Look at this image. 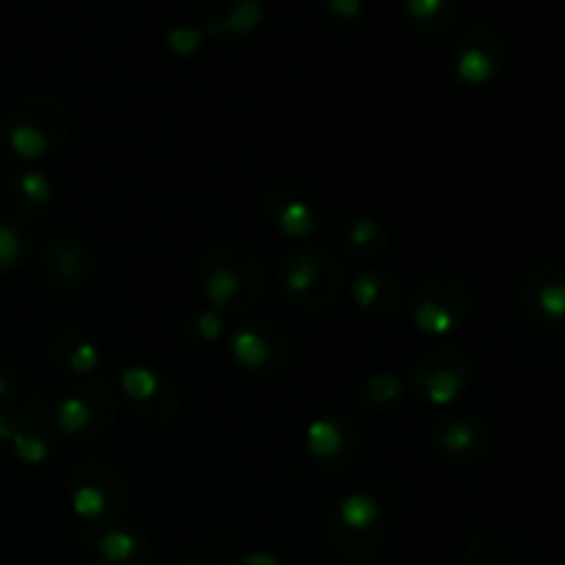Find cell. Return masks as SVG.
Instances as JSON below:
<instances>
[{
    "mask_svg": "<svg viewBox=\"0 0 565 565\" xmlns=\"http://www.w3.org/2000/svg\"><path fill=\"white\" fill-rule=\"evenodd\" d=\"M199 281L207 307L221 315L248 312L263 296V270L257 259L235 243L207 252L199 265Z\"/></svg>",
    "mask_w": 565,
    "mask_h": 565,
    "instance_id": "cell-1",
    "label": "cell"
},
{
    "mask_svg": "<svg viewBox=\"0 0 565 565\" xmlns=\"http://www.w3.org/2000/svg\"><path fill=\"white\" fill-rule=\"evenodd\" d=\"M279 285L301 309H331L345 290V274L323 243H298L281 257Z\"/></svg>",
    "mask_w": 565,
    "mask_h": 565,
    "instance_id": "cell-2",
    "label": "cell"
},
{
    "mask_svg": "<svg viewBox=\"0 0 565 565\" xmlns=\"http://www.w3.org/2000/svg\"><path fill=\"white\" fill-rule=\"evenodd\" d=\"M70 110L50 94H28L11 105L3 119L6 147L22 160L47 158L70 138Z\"/></svg>",
    "mask_w": 565,
    "mask_h": 565,
    "instance_id": "cell-3",
    "label": "cell"
},
{
    "mask_svg": "<svg viewBox=\"0 0 565 565\" xmlns=\"http://www.w3.org/2000/svg\"><path fill=\"white\" fill-rule=\"evenodd\" d=\"M469 309H472V292L450 274H436L419 281L408 298L414 326L425 334H450L467 320Z\"/></svg>",
    "mask_w": 565,
    "mask_h": 565,
    "instance_id": "cell-4",
    "label": "cell"
},
{
    "mask_svg": "<svg viewBox=\"0 0 565 565\" xmlns=\"http://www.w3.org/2000/svg\"><path fill=\"white\" fill-rule=\"evenodd\" d=\"M72 511L83 522H99L121 511L127 502V483L119 469L103 458H88L70 472Z\"/></svg>",
    "mask_w": 565,
    "mask_h": 565,
    "instance_id": "cell-5",
    "label": "cell"
},
{
    "mask_svg": "<svg viewBox=\"0 0 565 565\" xmlns=\"http://www.w3.org/2000/svg\"><path fill=\"white\" fill-rule=\"evenodd\" d=\"M384 533V511H381L375 497L362 494V491L342 497L329 527V539L351 535L348 544L337 550L342 557H348V561H367V557L379 552Z\"/></svg>",
    "mask_w": 565,
    "mask_h": 565,
    "instance_id": "cell-6",
    "label": "cell"
},
{
    "mask_svg": "<svg viewBox=\"0 0 565 565\" xmlns=\"http://www.w3.org/2000/svg\"><path fill=\"white\" fill-rule=\"evenodd\" d=\"M116 414H119V406H116L114 390L105 381H88L83 390L61 397L55 408V423L61 434L70 439L92 441L114 425Z\"/></svg>",
    "mask_w": 565,
    "mask_h": 565,
    "instance_id": "cell-7",
    "label": "cell"
},
{
    "mask_svg": "<svg viewBox=\"0 0 565 565\" xmlns=\"http://www.w3.org/2000/svg\"><path fill=\"white\" fill-rule=\"evenodd\" d=\"M412 381L430 406H450L472 381V362L456 348L428 351L412 370Z\"/></svg>",
    "mask_w": 565,
    "mask_h": 565,
    "instance_id": "cell-8",
    "label": "cell"
},
{
    "mask_svg": "<svg viewBox=\"0 0 565 565\" xmlns=\"http://www.w3.org/2000/svg\"><path fill=\"white\" fill-rule=\"evenodd\" d=\"M505 64V44L491 25H472L452 44V72L467 86H486Z\"/></svg>",
    "mask_w": 565,
    "mask_h": 565,
    "instance_id": "cell-9",
    "label": "cell"
},
{
    "mask_svg": "<svg viewBox=\"0 0 565 565\" xmlns=\"http://www.w3.org/2000/svg\"><path fill=\"white\" fill-rule=\"evenodd\" d=\"M119 384L121 392L127 395V401H130L132 412L141 414L143 419L166 423V419H174L177 414H180V390H177L174 381L166 379L158 370L143 367V364H132V367L121 370Z\"/></svg>",
    "mask_w": 565,
    "mask_h": 565,
    "instance_id": "cell-10",
    "label": "cell"
},
{
    "mask_svg": "<svg viewBox=\"0 0 565 565\" xmlns=\"http://www.w3.org/2000/svg\"><path fill=\"white\" fill-rule=\"evenodd\" d=\"M265 218L276 226L290 241H303L312 235L320 224L318 199L303 188L301 182L285 180L276 182L263 199Z\"/></svg>",
    "mask_w": 565,
    "mask_h": 565,
    "instance_id": "cell-11",
    "label": "cell"
},
{
    "mask_svg": "<svg viewBox=\"0 0 565 565\" xmlns=\"http://www.w3.org/2000/svg\"><path fill=\"white\" fill-rule=\"evenodd\" d=\"M230 351L248 373H274L290 356V340L274 323H246L232 334Z\"/></svg>",
    "mask_w": 565,
    "mask_h": 565,
    "instance_id": "cell-12",
    "label": "cell"
},
{
    "mask_svg": "<svg viewBox=\"0 0 565 565\" xmlns=\"http://www.w3.org/2000/svg\"><path fill=\"white\" fill-rule=\"evenodd\" d=\"M522 303L539 323H565V263H541L524 274Z\"/></svg>",
    "mask_w": 565,
    "mask_h": 565,
    "instance_id": "cell-13",
    "label": "cell"
},
{
    "mask_svg": "<svg viewBox=\"0 0 565 565\" xmlns=\"http://www.w3.org/2000/svg\"><path fill=\"white\" fill-rule=\"evenodd\" d=\"M489 425L478 417H445L434 428V447L450 463H478L489 452Z\"/></svg>",
    "mask_w": 565,
    "mask_h": 565,
    "instance_id": "cell-14",
    "label": "cell"
},
{
    "mask_svg": "<svg viewBox=\"0 0 565 565\" xmlns=\"http://www.w3.org/2000/svg\"><path fill=\"white\" fill-rule=\"evenodd\" d=\"M303 441H307V452L312 461H318L320 467L340 469L351 463L353 450L359 445V436L356 428L345 417L329 414V417H315L307 425Z\"/></svg>",
    "mask_w": 565,
    "mask_h": 565,
    "instance_id": "cell-15",
    "label": "cell"
},
{
    "mask_svg": "<svg viewBox=\"0 0 565 565\" xmlns=\"http://www.w3.org/2000/svg\"><path fill=\"white\" fill-rule=\"evenodd\" d=\"M11 450L20 458L22 463H31V467H39V463H47L55 452V439L53 430L44 423V406L39 401L28 403L22 408L20 417L11 423Z\"/></svg>",
    "mask_w": 565,
    "mask_h": 565,
    "instance_id": "cell-16",
    "label": "cell"
},
{
    "mask_svg": "<svg viewBox=\"0 0 565 565\" xmlns=\"http://www.w3.org/2000/svg\"><path fill=\"white\" fill-rule=\"evenodd\" d=\"M263 22V0H204L199 28L218 36H243Z\"/></svg>",
    "mask_w": 565,
    "mask_h": 565,
    "instance_id": "cell-17",
    "label": "cell"
},
{
    "mask_svg": "<svg viewBox=\"0 0 565 565\" xmlns=\"http://www.w3.org/2000/svg\"><path fill=\"white\" fill-rule=\"evenodd\" d=\"M44 270L58 287H77L92 276L94 257L75 237H53L44 248Z\"/></svg>",
    "mask_w": 565,
    "mask_h": 565,
    "instance_id": "cell-18",
    "label": "cell"
},
{
    "mask_svg": "<svg viewBox=\"0 0 565 565\" xmlns=\"http://www.w3.org/2000/svg\"><path fill=\"white\" fill-rule=\"evenodd\" d=\"M337 241L345 248L348 257L353 263H375L384 257L392 246V237L381 221L367 218V215H356V218H345L337 226Z\"/></svg>",
    "mask_w": 565,
    "mask_h": 565,
    "instance_id": "cell-19",
    "label": "cell"
},
{
    "mask_svg": "<svg viewBox=\"0 0 565 565\" xmlns=\"http://www.w3.org/2000/svg\"><path fill=\"white\" fill-rule=\"evenodd\" d=\"M50 364L64 373L75 375V379H86V375L97 373L103 364V353L99 348L88 340L83 331L64 329L50 340Z\"/></svg>",
    "mask_w": 565,
    "mask_h": 565,
    "instance_id": "cell-20",
    "label": "cell"
},
{
    "mask_svg": "<svg viewBox=\"0 0 565 565\" xmlns=\"http://www.w3.org/2000/svg\"><path fill=\"white\" fill-rule=\"evenodd\" d=\"M351 298L362 312L379 315V318H390L401 307V287L397 279L386 270L370 268L353 279Z\"/></svg>",
    "mask_w": 565,
    "mask_h": 565,
    "instance_id": "cell-21",
    "label": "cell"
},
{
    "mask_svg": "<svg viewBox=\"0 0 565 565\" xmlns=\"http://www.w3.org/2000/svg\"><path fill=\"white\" fill-rule=\"evenodd\" d=\"M6 199H9L11 210L17 215L39 218L50 207V202H53V182L42 171H17L6 182Z\"/></svg>",
    "mask_w": 565,
    "mask_h": 565,
    "instance_id": "cell-22",
    "label": "cell"
},
{
    "mask_svg": "<svg viewBox=\"0 0 565 565\" xmlns=\"http://www.w3.org/2000/svg\"><path fill=\"white\" fill-rule=\"evenodd\" d=\"M408 22L423 36H445L456 22V3L452 0H406Z\"/></svg>",
    "mask_w": 565,
    "mask_h": 565,
    "instance_id": "cell-23",
    "label": "cell"
},
{
    "mask_svg": "<svg viewBox=\"0 0 565 565\" xmlns=\"http://www.w3.org/2000/svg\"><path fill=\"white\" fill-rule=\"evenodd\" d=\"M147 552V541L127 527H110L97 539V557L105 565H130Z\"/></svg>",
    "mask_w": 565,
    "mask_h": 565,
    "instance_id": "cell-24",
    "label": "cell"
},
{
    "mask_svg": "<svg viewBox=\"0 0 565 565\" xmlns=\"http://www.w3.org/2000/svg\"><path fill=\"white\" fill-rule=\"evenodd\" d=\"M403 381L392 373H375L364 379L362 403L367 408H392L403 401Z\"/></svg>",
    "mask_w": 565,
    "mask_h": 565,
    "instance_id": "cell-25",
    "label": "cell"
},
{
    "mask_svg": "<svg viewBox=\"0 0 565 565\" xmlns=\"http://www.w3.org/2000/svg\"><path fill=\"white\" fill-rule=\"evenodd\" d=\"M31 252V237L11 221H0V274H9Z\"/></svg>",
    "mask_w": 565,
    "mask_h": 565,
    "instance_id": "cell-26",
    "label": "cell"
},
{
    "mask_svg": "<svg viewBox=\"0 0 565 565\" xmlns=\"http://www.w3.org/2000/svg\"><path fill=\"white\" fill-rule=\"evenodd\" d=\"M207 33L202 31L199 25H174L169 33H166V47L177 55H193L199 47H202V39Z\"/></svg>",
    "mask_w": 565,
    "mask_h": 565,
    "instance_id": "cell-27",
    "label": "cell"
},
{
    "mask_svg": "<svg viewBox=\"0 0 565 565\" xmlns=\"http://www.w3.org/2000/svg\"><path fill=\"white\" fill-rule=\"evenodd\" d=\"M193 334H196L202 342H207V345L218 342L221 334H224V315L215 312V309L202 312L196 320H193Z\"/></svg>",
    "mask_w": 565,
    "mask_h": 565,
    "instance_id": "cell-28",
    "label": "cell"
},
{
    "mask_svg": "<svg viewBox=\"0 0 565 565\" xmlns=\"http://www.w3.org/2000/svg\"><path fill=\"white\" fill-rule=\"evenodd\" d=\"M323 3L331 14L345 17V20H351V17H356L362 11V0H323Z\"/></svg>",
    "mask_w": 565,
    "mask_h": 565,
    "instance_id": "cell-29",
    "label": "cell"
},
{
    "mask_svg": "<svg viewBox=\"0 0 565 565\" xmlns=\"http://www.w3.org/2000/svg\"><path fill=\"white\" fill-rule=\"evenodd\" d=\"M232 565H281V563L276 561L274 555H268V552H246L241 561Z\"/></svg>",
    "mask_w": 565,
    "mask_h": 565,
    "instance_id": "cell-30",
    "label": "cell"
},
{
    "mask_svg": "<svg viewBox=\"0 0 565 565\" xmlns=\"http://www.w3.org/2000/svg\"><path fill=\"white\" fill-rule=\"evenodd\" d=\"M9 439H11V423H9V417L0 412V445H6Z\"/></svg>",
    "mask_w": 565,
    "mask_h": 565,
    "instance_id": "cell-31",
    "label": "cell"
},
{
    "mask_svg": "<svg viewBox=\"0 0 565 565\" xmlns=\"http://www.w3.org/2000/svg\"><path fill=\"white\" fill-rule=\"evenodd\" d=\"M9 390H11V384H9V379H6L3 373H0V401H3L6 395H9Z\"/></svg>",
    "mask_w": 565,
    "mask_h": 565,
    "instance_id": "cell-32",
    "label": "cell"
},
{
    "mask_svg": "<svg viewBox=\"0 0 565 565\" xmlns=\"http://www.w3.org/2000/svg\"><path fill=\"white\" fill-rule=\"evenodd\" d=\"M174 565H202L199 561H182V563H174Z\"/></svg>",
    "mask_w": 565,
    "mask_h": 565,
    "instance_id": "cell-33",
    "label": "cell"
}]
</instances>
